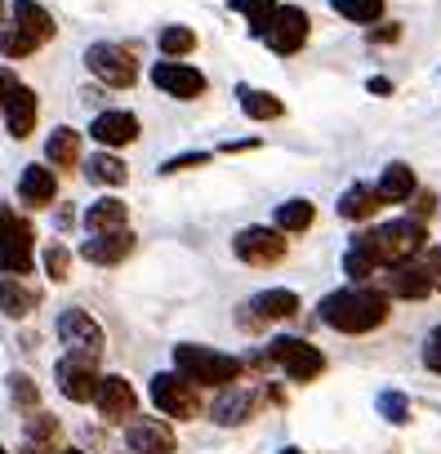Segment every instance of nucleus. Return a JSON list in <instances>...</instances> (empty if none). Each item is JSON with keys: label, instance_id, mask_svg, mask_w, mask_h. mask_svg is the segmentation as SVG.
<instances>
[{"label": "nucleus", "instance_id": "obj_1", "mask_svg": "<svg viewBox=\"0 0 441 454\" xmlns=\"http://www.w3.org/2000/svg\"><path fill=\"white\" fill-rule=\"evenodd\" d=\"M321 321L339 334H370L388 321V294L370 286H348L321 299Z\"/></svg>", "mask_w": 441, "mask_h": 454}, {"label": "nucleus", "instance_id": "obj_2", "mask_svg": "<svg viewBox=\"0 0 441 454\" xmlns=\"http://www.w3.org/2000/svg\"><path fill=\"white\" fill-rule=\"evenodd\" d=\"M174 370L196 383V387H232L241 379V361L237 356H224L214 348H201V343H178L174 348Z\"/></svg>", "mask_w": 441, "mask_h": 454}, {"label": "nucleus", "instance_id": "obj_3", "mask_svg": "<svg viewBox=\"0 0 441 454\" xmlns=\"http://www.w3.org/2000/svg\"><path fill=\"white\" fill-rule=\"evenodd\" d=\"M357 241H366L379 254V263L388 268V263L414 259L428 246V232H423V218H392V223H379L374 232H361Z\"/></svg>", "mask_w": 441, "mask_h": 454}, {"label": "nucleus", "instance_id": "obj_4", "mask_svg": "<svg viewBox=\"0 0 441 454\" xmlns=\"http://www.w3.org/2000/svg\"><path fill=\"white\" fill-rule=\"evenodd\" d=\"M36 263V241H32V223L19 218L10 205H0V272L23 277Z\"/></svg>", "mask_w": 441, "mask_h": 454}, {"label": "nucleus", "instance_id": "obj_5", "mask_svg": "<svg viewBox=\"0 0 441 454\" xmlns=\"http://www.w3.org/2000/svg\"><path fill=\"white\" fill-rule=\"evenodd\" d=\"M59 339H63L67 356L90 361V365H98L103 352H107V339H103L98 321H94L90 312H81V308H67V312L59 317Z\"/></svg>", "mask_w": 441, "mask_h": 454}, {"label": "nucleus", "instance_id": "obj_6", "mask_svg": "<svg viewBox=\"0 0 441 454\" xmlns=\"http://www.w3.org/2000/svg\"><path fill=\"white\" fill-rule=\"evenodd\" d=\"M232 254L250 268H272L286 259V232L281 227H241L232 237Z\"/></svg>", "mask_w": 441, "mask_h": 454}, {"label": "nucleus", "instance_id": "obj_7", "mask_svg": "<svg viewBox=\"0 0 441 454\" xmlns=\"http://www.w3.org/2000/svg\"><path fill=\"white\" fill-rule=\"evenodd\" d=\"M85 67H90L103 85H112V90H130V85L138 81V63H134V54L121 50V45H107V41H98V45L85 50Z\"/></svg>", "mask_w": 441, "mask_h": 454}, {"label": "nucleus", "instance_id": "obj_8", "mask_svg": "<svg viewBox=\"0 0 441 454\" xmlns=\"http://www.w3.org/2000/svg\"><path fill=\"white\" fill-rule=\"evenodd\" d=\"M268 361H277L295 383H312L326 370L321 348H312L308 339H277V343H268Z\"/></svg>", "mask_w": 441, "mask_h": 454}, {"label": "nucleus", "instance_id": "obj_9", "mask_svg": "<svg viewBox=\"0 0 441 454\" xmlns=\"http://www.w3.org/2000/svg\"><path fill=\"white\" fill-rule=\"evenodd\" d=\"M152 401H156V410H161V414H169V419H196V410H201L196 383H187L178 370H174V374H156V379H152Z\"/></svg>", "mask_w": 441, "mask_h": 454}, {"label": "nucleus", "instance_id": "obj_10", "mask_svg": "<svg viewBox=\"0 0 441 454\" xmlns=\"http://www.w3.org/2000/svg\"><path fill=\"white\" fill-rule=\"evenodd\" d=\"M308 27H312V23H308V14H303L299 5H277V14H272L264 41H268L272 54H299L303 41H308Z\"/></svg>", "mask_w": 441, "mask_h": 454}, {"label": "nucleus", "instance_id": "obj_11", "mask_svg": "<svg viewBox=\"0 0 441 454\" xmlns=\"http://www.w3.org/2000/svg\"><path fill=\"white\" fill-rule=\"evenodd\" d=\"M152 85L165 90V94L178 98V103H192V98L205 94V76H201L196 67H187V63H174V59H165V63L152 67Z\"/></svg>", "mask_w": 441, "mask_h": 454}, {"label": "nucleus", "instance_id": "obj_12", "mask_svg": "<svg viewBox=\"0 0 441 454\" xmlns=\"http://www.w3.org/2000/svg\"><path fill=\"white\" fill-rule=\"evenodd\" d=\"M241 312H246V317H241L246 330H259V325H268V321H290V317L299 312V294H295V290H264V294H255Z\"/></svg>", "mask_w": 441, "mask_h": 454}, {"label": "nucleus", "instance_id": "obj_13", "mask_svg": "<svg viewBox=\"0 0 441 454\" xmlns=\"http://www.w3.org/2000/svg\"><path fill=\"white\" fill-rule=\"evenodd\" d=\"M0 107H5V125H10L14 138H28V134L36 129V116H41L36 90L19 85L14 76H10V85H5V98H0Z\"/></svg>", "mask_w": 441, "mask_h": 454}, {"label": "nucleus", "instance_id": "obj_14", "mask_svg": "<svg viewBox=\"0 0 441 454\" xmlns=\"http://www.w3.org/2000/svg\"><path fill=\"white\" fill-rule=\"evenodd\" d=\"M94 405H98V414H103L107 423H125V419H134V410H138V392H134L130 379L107 374V379H98V396H94Z\"/></svg>", "mask_w": 441, "mask_h": 454}, {"label": "nucleus", "instance_id": "obj_15", "mask_svg": "<svg viewBox=\"0 0 441 454\" xmlns=\"http://www.w3.org/2000/svg\"><path fill=\"white\" fill-rule=\"evenodd\" d=\"M379 281H383V294H392V299H423V294L432 290L428 268L414 263V259H406V263H388Z\"/></svg>", "mask_w": 441, "mask_h": 454}, {"label": "nucleus", "instance_id": "obj_16", "mask_svg": "<svg viewBox=\"0 0 441 454\" xmlns=\"http://www.w3.org/2000/svg\"><path fill=\"white\" fill-rule=\"evenodd\" d=\"M59 392H63L67 401H76V405L94 401V396H98V370H94L90 361L63 356V361H59Z\"/></svg>", "mask_w": 441, "mask_h": 454}, {"label": "nucleus", "instance_id": "obj_17", "mask_svg": "<svg viewBox=\"0 0 441 454\" xmlns=\"http://www.w3.org/2000/svg\"><path fill=\"white\" fill-rule=\"evenodd\" d=\"M130 454H174V427L161 419H134L125 427Z\"/></svg>", "mask_w": 441, "mask_h": 454}, {"label": "nucleus", "instance_id": "obj_18", "mask_svg": "<svg viewBox=\"0 0 441 454\" xmlns=\"http://www.w3.org/2000/svg\"><path fill=\"white\" fill-rule=\"evenodd\" d=\"M81 254H85L90 263H98V268H112V263H121V259L134 254V232H130V227H116V232H98V237L85 241Z\"/></svg>", "mask_w": 441, "mask_h": 454}, {"label": "nucleus", "instance_id": "obj_19", "mask_svg": "<svg viewBox=\"0 0 441 454\" xmlns=\"http://www.w3.org/2000/svg\"><path fill=\"white\" fill-rule=\"evenodd\" d=\"M255 405H259V396L250 392V387H224V396L214 401V423H224V427H237V423H246L250 414H255Z\"/></svg>", "mask_w": 441, "mask_h": 454}, {"label": "nucleus", "instance_id": "obj_20", "mask_svg": "<svg viewBox=\"0 0 441 454\" xmlns=\"http://www.w3.org/2000/svg\"><path fill=\"white\" fill-rule=\"evenodd\" d=\"M90 134H94L103 147H125V143L138 138V121H134V112H103V116L90 125Z\"/></svg>", "mask_w": 441, "mask_h": 454}, {"label": "nucleus", "instance_id": "obj_21", "mask_svg": "<svg viewBox=\"0 0 441 454\" xmlns=\"http://www.w3.org/2000/svg\"><path fill=\"white\" fill-rule=\"evenodd\" d=\"M19 196H23V205H32V209L50 205V200L59 196V178H54V169H45V165H28L23 178H19Z\"/></svg>", "mask_w": 441, "mask_h": 454}, {"label": "nucleus", "instance_id": "obj_22", "mask_svg": "<svg viewBox=\"0 0 441 454\" xmlns=\"http://www.w3.org/2000/svg\"><path fill=\"white\" fill-rule=\"evenodd\" d=\"M374 187H379V196H383V205H397V200H410V196H414V169H410V165H401V160H392V165L383 169V178H379Z\"/></svg>", "mask_w": 441, "mask_h": 454}, {"label": "nucleus", "instance_id": "obj_23", "mask_svg": "<svg viewBox=\"0 0 441 454\" xmlns=\"http://www.w3.org/2000/svg\"><path fill=\"white\" fill-rule=\"evenodd\" d=\"M379 205H383L379 187H366V183H357V187H348V192L339 196V214H343V218H352V223L374 218V209H379Z\"/></svg>", "mask_w": 441, "mask_h": 454}, {"label": "nucleus", "instance_id": "obj_24", "mask_svg": "<svg viewBox=\"0 0 441 454\" xmlns=\"http://www.w3.org/2000/svg\"><path fill=\"white\" fill-rule=\"evenodd\" d=\"M85 227H90V237H98V232H116V227H125V200H116V196L94 200V205H90V214H85Z\"/></svg>", "mask_w": 441, "mask_h": 454}, {"label": "nucleus", "instance_id": "obj_25", "mask_svg": "<svg viewBox=\"0 0 441 454\" xmlns=\"http://www.w3.org/2000/svg\"><path fill=\"white\" fill-rule=\"evenodd\" d=\"M36 308V290H28L19 277H0V312H5V317H28Z\"/></svg>", "mask_w": 441, "mask_h": 454}, {"label": "nucleus", "instance_id": "obj_26", "mask_svg": "<svg viewBox=\"0 0 441 454\" xmlns=\"http://www.w3.org/2000/svg\"><path fill=\"white\" fill-rule=\"evenodd\" d=\"M14 23H23L41 45H45V41H54V32H59V27H54V19H50V10H45V5H36V0H19V5H14Z\"/></svg>", "mask_w": 441, "mask_h": 454}, {"label": "nucleus", "instance_id": "obj_27", "mask_svg": "<svg viewBox=\"0 0 441 454\" xmlns=\"http://www.w3.org/2000/svg\"><path fill=\"white\" fill-rule=\"evenodd\" d=\"M45 156H50V165H59V169H72L76 160H81V134L76 129H54L50 134V143H45Z\"/></svg>", "mask_w": 441, "mask_h": 454}, {"label": "nucleus", "instance_id": "obj_28", "mask_svg": "<svg viewBox=\"0 0 441 454\" xmlns=\"http://www.w3.org/2000/svg\"><path fill=\"white\" fill-rule=\"evenodd\" d=\"M241 112H246L250 121H277V116L286 112V103H281L277 94H268V90H250V85H241Z\"/></svg>", "mask_w": 441, "mask_h": 454}, {"label": "nucleus", "instance_id": "obj_29", "mask_svg": "<svg viewBox=\"0 0 441 454\" xmlns=\"http://www.w3.org/2000/svg\"><path fill=\"white\" fill-rule=\"evenodd\" d=\"M312 218H317V209H312V200H303V196H295V200L277 205V227H281L286 237H290V232H308Z\"/></svg>", "mask_w": 441, "mask_h": 454}, {"label": "nucleus", "instance_id": "obj_30", "mask_svg": "<svg viewBox=\"0 0 441 454\" xmlns=\"http://www.w3.org/2000/svg\"><path fill=\"white\" fill-rule=\"evenodd\" d=\"M85 174H90L94 183H103V187H121V183L130 178L125 160H121V156H112V152H98V156H90V160H85Z\"/></svg>", "mask_w": 441, "mask_h": 454}, {"label": "nucleus", "instance_id": "obj_31", "mask_svg": "<svg viewBox=\"0 0 441 454\" xmlns=\"http://www.w3.org/2000/svg\"><path fill=\"white\" fill-rule=\"evenodd\" d=\"M379 268H383V263H379V254H374L366 241H352V250L343 254V272H348L352 281H370Z\"/></svg>", "mask_w": 441, "mask_h": 454}, {"label": "nucleus", "instance_id": "obj_32", "mask_svg": "<svg viewBox=\"0 0 441 454\" xmlns=\"http://www.w3.org/2000/svg\"><path fill=\"white\" fill-rule=\"evenodd\" d=\"M36 36L23 27V23H14V27H0V54L5 59H28V54H36Z\"/></svg>", "mask_w": 441, "mask_h": 454}, {"label": "nucleus", "instance_id": "obj_33", "mask_svg": "<svg viewBox=\"0 0 441 454\" xmlns=\"http://www.w3.org/2000/svg\"><path fill=\"white\" fill-rule=\"evenodd\" d=\"M330 5L348 23H379L383 19V0H330Z\"/></svg>", "mask_w": 441, "mask_h": 454}, {"label": "nucleus", "instance_id": "obj_34", "mask_svg": "<svg viewBox=\"0 0 441 454\" xmlns=\"http://www.w3.org/2000/svg\"><path fill=\"white\" fill-rule=\"evenodd\" d=\"M232 10L250 23V32H255V36H264V32H268V23H272V14H277L272 0H232Z\"/></svg>", "mask_w": 441, "mask_h": 454}, {"label": "nucleus", "instance_id": "obj_35", "mask_svg": "<svg viewBox=\"0 0 441 454\" xmlns=\"http://www.w3.org/2000/svg\"><path fill=\"white\" fill-rule=\"evenodd\" d=\"M28 441H32L36 454H50V450L59 445V419H54V414H36V419L28 423Z\"/></svg>", "mask_w": 441, "mask_h": 454}, {"label": "nucleus", "instance_id": "obj_36", "mask_svg": "<svg viewBox=\"0 0 441 454\" xmlns=\"http://www.w3.org/2000/svg\"><path fill=\"white\" fill-rule=\"evenodd\" d=\"M192 50H196L192 27H165V32H161V54H165V59H183V54H192Z\"/></svg>", "mask_w": 441, "mask_h": 454}, {"label": "nucleus", "instance_id": "obj_37", "mask_svg": "<svg viewBox=\"0 0 441 454\" xmlns=\"http://www.w3.org/2000/svg\"><path fill=\"white\" fill-rule=\"evenodd\" d=\"M10 396H14L23 410H36V405H41V392H36V383H32L23 370H19V374H10Z\"/></svg>", "mask_w": 441, "mask_h": 454}, {"label": "nucleus", "instance_id": "obj_38", "mask_svg": "<svg viewBox=\"0 0 441 454\" xmlns=\"http://www.w3.org/2000/svg\"><path fill=\"white\" fill-rule=\"evenodd\" d=\"M41 259H45V272H50V281H67V277H72V254H67L63 246H50Z\"/></svg>", "mask_w": 441, "mask_h": 454}, {"label": "nucleus", "instance_id": "obj_39", "mask_svg": "<svg viewBox=\"0 0 441 454\" xmlns=\"http://www.w3.org/2000/svg\"><path fill=\"white\" fill-rule=\"evenodd\" d=\"M379 410H383L388 423H406V419H410V405H406L401 392H383V396H379Z\"/></svg>", "mask_w": 441, "mask_h": 454}, {"label": "nucleus", "instance_id": "obj_40", "mask_svg": "<svg viewBox=\"0 0 441 454\" xmlns=\"http://www.w3.org/2000/svg\"><path fill=\"white\" fill-rule=\"evenodd\" d=\"M423 365L432 370V374H441V325L428 334V343H423Z\"/></svg>", "mask_w": 441, "mask_h": 454}, {"label": "nucleus", "instance_id": "obj_41", "mask_svg": "<svg viewBox=\"0 0 441 454\" xmlns=\"http://www.w3.org/2000/svg\"><path fill=\"white\" fill-rule=\"evenodd\" d=\"M209 156L205 152H187V156H174V160H165L161 165V174H178V169H192V165H205Z\"/></svg>", "mask_w": 441, "mask_h": 454}, {"label": "nucleus", "instance_id": "obj_42", "mask_svg": "<svg viewBox=\"0 0 441 454\" xmlns=\"http://www.w3.org/2000/svg\"><path fill=\"white\" fill-rule=\"evenodd\" d=\"M423 268H428V277H432V290H441V250H428Z\"/></svg>", "mask_w": 441, "mask_h": 454}, {"label": "nucleus", "instance_id": "obj_43", "mask_svg": "<svg viewBox=\"0 0 441 454\" xmlns=\"http://www.w3.org/2000/svg\"><path fill=\"white\" fill-rule=\"evenodd\" d=\"M437 209V196L432 192H414V218H423V214H432Z\"/></svg>", "mask_w": 441, "mask_h": 454}, {"label": "nucleus", "instance_id": "obj_44", "mask_svg": "<svg viewBox=\"0 0 441 454\" xmlns=\"http://www.w3.org/2000/svg\"><path fill=\"white\" fill-rule=\"evenodd\" d=\"M397 36H401V27H397V23H388V27L370 32V41H397Z\"/></svg>", "mask_w": 441, "mask_h": 454}, {"label": "nucleus", "instance_id": "obj_45", "mask_svg": "<svg viewBox=\"0 0 441 454\" xmlns=\"http://www.w3.org/2000/svg\"><path fill=\"white\" fill-rule=\"evenodd\" d=\"M370 94H392V81H383V76H374V81H370Z\"/></svg>", "mask_w": 441, "mask_h": 454}, {"label": "nucleus", "instance_id": "obj_46", "mask_svg": "<svg viewBox=\"0 0 441 454\" xmlns=\"http://www.w3.org/2000/svg\"><path fill=\"white\" fill-rule=\"evenodd\" d=\"M281 454H303V450H295V445H286V450H281Z\"/></svg>", "mask_w": 441, "mask_h": 454}, {"label": "nucleus", "instance_id": "obj_47", "mask_svg": "<svg viewBox=\"0 0 441 454\" xmlns=\"http://www.w3.org/2000/svg\"><path fill=\"white\" fill-rule=\"evenodd\" d=\"M0 14H5V0H0Z\"/></svg>", "mask_w": 441, "mask_h": 454}, {"label": "nucleus", "instance_id": "obj_48", "mask_svg": "<svg viewBox=\"0 0 441 454\" xmlns=\"http://www.w3.org/2000/svg\"><path fill=\"white\" fill-rule=\"evenodd\" d=\"M67 454H81V450H67Z\"/></svg>", "mask_w": 441, "mask_h": 454}, {"label": "nucleus", "instance_id": "obj_49", "mask_svg": "<svg viewBox=\"0 0 441 454\" xmlns=\"http://www.w3.org/2000/svg\"><path fill=\"white\" fill-rule=\"evenodd\" d=\"M0 98H5V90H0Z\"/></svg>", "mask_w": 441, "mask_h": 454}, {"label": "nucleus", "instance_id": "obj_50", "mask_svg": "<svg viewBox=\"0 0 441 454\" xmlns=\"http://www.w3.org/2000/svg\"><path fill=\"white\" fill-rule=\"evenodd\" d=\"M0 454H10V450H0Z\"/></svg>", "mask_w": 441, "mask_h": 454}]
</instances>
